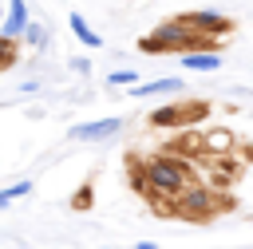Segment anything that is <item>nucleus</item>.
I'll return each instance as SVG.
<instances>
[{
  "mask_svg": "<svg viewBox=\"0 0 253 249\" xmlns=\"http://www.w3.org/2000/svg\"><path fill=\"white\" fill-rule=\"evenodd\" d=\"M28 20H32V12H28V0H4V20H0V36H4V40H16V43H20V36H24Z\"/></svg>",
  "mask_w": 253,
  "mask_h": 249,
  "instance_id": "nucleus-4",
  "label": "nucleus"
},
{
  "mask_svg": "<svg viewBox=\"0 0 253 249\" xmlns=\"http://www.w3.org/2000/svg\"><path fill=\"white\" fill-rule=\"evenodd\" d=\"M24 194H32V182L28 178H20V182H12V186H0V209H8L16 198H24Z\"/></svg>",
  "mask_w": 253,
  "mask_h": 249,
  "instance_id": "nucleus-11",
  "label": "nucleus"
},
{
  "mask_svg": "<svg viewBox=\"0 0 253 249\" xmlns=\"http://www.w3.org/2000/svg\"><path fill=\"white\" fill-rule=\"evenodd\" d=\"M28 47H43L47 43V28L43 24H36V20H28V28H24V36H20Z\"/></svg>",
  "mask_w": 253,
  "mask_h": 249,
  "instance_id": "nucleus-12",
  "label": "nucleus"
},
{
  "mask_svg": "<svg viewBox=\"0 0 253 249\" xmlns=\"http://www.w3.org/2000/svg\"><path fill=\"white\" fill-rule=\"evenodd\" d=\"M71 67H75L79 75H87V71H91V59H83V55H75V59H71Z\"/></svg>",
  "mask_w": 253,
  "mask_h": 249,
  "instance_id": "nucleus-15",
  "label": "nucleus"
},
{
  "mask_svg": "<svg viewBox=\"0 0 253 249\" xmlns=\"http://www.w3.org/2000/svg\"><path fill=\"white\" fill-rule=\"evenodd\" d=\"M186 182H190L186 162H178L170 154L150 158L142 166V178H134V186L146 190V198H178V194H186Z\"/></svg>",
  "mask_w": 253,
  "mask_h": 249,
  "instance_id": "nucleus-1",
  "label": "nucleus"
},
{
  "mask_svg": "<svg viewBox=\"0 0 253 249\" xmlns=\"http://www.w3.org/2000/svg\"><path fill=\"white\" fill-rule=\"evenodd\" d=\"M119 130H123V119H95V123L71 126L67 138H75V142H103V138H111V134H119Z\"/></svg>",
  "mask_w": 253,
  "mask_h": 249,
  "instance_id": "nucleus-5",
  "label": "nucleus"
},
{
  "mask_svg": "<svg viewBox=\"0 0 253 249\" xmlns=\"http://www.w3.org/2000/svg\"><path fill=\"white\" fill-rule=\"evenodd\" d=\"M210 40H213V36H198L194 28H186V24L174 16V20L158 24L150 36H142L138 47H142V51H206Z\"/></svg>",
  "mask_w": 253,
  "mask_h": 249,
  "instance_id": "nucleus-2",
  "label": "nucleus"
},
{
  "mask_svg": "<svg viewBox=\"0 0 253 249\" xmlns=\"http://www.w3.org/2000/svg\"><path fill=\"white\" fill-rule=\"evenodd\" d=\"M182 91V79H154V83H134L130 87V99H146V95H178Z\"/></svg>",
  "mask_w": 253,
  "mask_h": 249,
  "instance_id": "nucleus-6",
  "label": "nucleus"
},
{
  "mask_svg": "<svg viewBox=\"0 0 253 249\" xmlns=\"http://www.w3.org/2000/svg\"><path fill=\"white\" fill-rule=\"evenodd\" d=\"M178 20L186 28H194L198 36H225V32H233V20L221 16V12H182Z\"/></svg>",
  "mask_w": 253,
  "mask_h": 249,
  "instance_id": "nucleus-3",
  "label": "nucleus"
},
{
  "mask_svg": "<svg viewBox=\"0 0 253 249\" xmlns=\"http://www.w3.org/2000/svg\"><path fill=\"white\" fill-rule=\"evenodd\" d=\"M182 67H190V71H213V67H221V55L217 51H182Z\"/></svg>",
  "mask_w": 253,
  "mask_h": 249,
  "instance_id": "nucleus-8",
  "label": "nucleus"
},
{
  "mask_svg": "<svg viewBox=\"0 0 253 249\" xmlns=\"http://www.w3.org/2000/svg\"><path fill=\"white\" fill-rule=\"evenodd\" d=\"M186 119H190V111H182V107H162V111L150 115V126H178V123H186Z\"/></svg>",
  "mask_w": 253,
  "mask_h": 249,
  "instance_id": "nucleus-10",
  "label": "nucleus"
},
{
  "mask_svg": "<svg viewBox=\"0 0 253 249\" xmlns=\"http://www.w3.org/2000/svg\"><path fill=\"white\" fill-rule=\"evenodd\" d=\"M0 20H4V0H0Z\"/></svg>",
  "mask_w": 253,
  "mask_h": 249,
  "instance_id": "nucleus-17",
  "label": "nucleus"
},
{
  "mask_svg": "<svg viewBox=\"0 0 253 249\" xmlns=\"http://www.w3.org/2000/svg\"><path fill=\"white\" fill-rule=\"evenodd\" d=\"M67 24H71V36H75L83 47H103V36H99V32H95L79 12H71V16H67Z\"/></svg>",
  "mask_w": 253,
  "mask_h": 249,
  "instance_id": "nucleus-7",
  "label": "nucleus"
},
{
  "mask_svg": "<svg viewBox=\"0 0 253 249\" xmlns=\"http://www.w3.org/2000/svg\"><path fill=\"white\" fill-rule=\"evenodd\" d=\"M178 198H182L178 213H186V217H202V213L210 209V198H206V190H190V194H178Z\"/></svg>",
  "mask_w": 253,
  "mask_h": 249,
  "instance_id": "nucleus-9",
  "label": "nucleus"
},
{
  "mask_svg": "<svg viewBox=\"0 0 253 249\" xmlns=\"http://www.w3.org/2000/svg\"><path fill=\"white\" fill-rule=\"evenodd\" d=\"M20 91H24V95H32V91H40V79H24V83H20Z\"/></svg>",
  "mask_w": 253,
  "mask_h": 249,
  "instance_id": "nucleus-16",
  "label": "nucleus"
},
{
  "mask_svg": "<svg viewBox=\"0 0 253 249\" xmlns=\"http://www.w3.org/2000/svg\"><path fill=\"white\" fill-rule=\"evenodd\" d=\"M12 59H16V40H4L0 36V67H8Z\"/></svg>",
  "mask_w": 253,
  "mask_h": 249,
  "instance_id": "nucleus-14",
  "label": "nucleus"
},
{
  "mask_svg": "<svg viewBox=\"0 0 253 249\" xmlns=\"http://www.w3.org/2000/svg\"><path fill=\"white\" fill-rule=\"evenodd\" d=\"M107 83H111V87H134V83H138V71H134V67L111 71V75H107Z\"/></svg>",
  "mask_w": 253,
  "mask_h": 249,
  "instance_id": "nucleus-13",
  "label": "nucleus"
}]
</instances>
